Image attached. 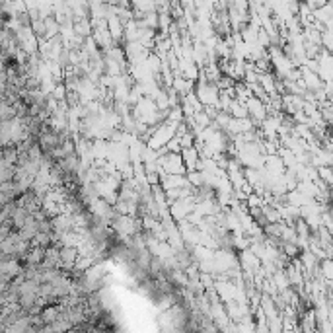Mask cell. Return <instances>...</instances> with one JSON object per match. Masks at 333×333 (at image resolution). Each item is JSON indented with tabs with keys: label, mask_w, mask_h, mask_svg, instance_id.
<instances>
[{
	"label": "cell",
	"mask_w": 333,
	"mask_h": 333,
	"mask_svg": "<svg viewBox=\"0 0 333 333\" xmlns=\"http://www.w3.org/2000/svg\"><path fill=\"white\" fill-rule=\"evenodd\" d=\"M61 259L65 263H69V267H71L72 263H74V259H76V250H74V248H63Z\"/></svg>",
	"instance_id": "1"
}]
</instances>
